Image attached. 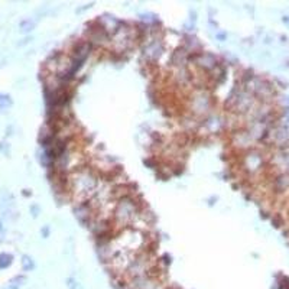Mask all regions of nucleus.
<instances>
[{
  "mask_svg": "<svg viewBox=\"0 0 289 289\" xmlns=\"http://www.w3.org/2000/svg\"><path fill=\"white\" fill-rule=\"evenodd\" d=\"M10 259H12V257L7 256V255H1V256H0V267L9 266V265H10Z\"/></svg>",
  "mask_w": 289,
  "mask_h": 289,
  "instance_id": "obj_1",
  "label": "nucleus"
}]
</instances>
